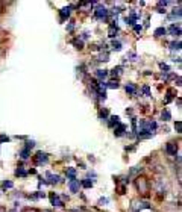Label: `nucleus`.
Instances as JSON below:
<instances>
[{
	"instance_id": "nucleus-1",
	"label": "nucleus",
	"mask_w": 182,
	"mask_h": 212,
	"mask_svg": "<svg viewBox=\"0 0 182 212\" xmlns=\"http://www.w3.org/2000/svg\"><path fill=\"white\" fill-rule=\"evenodd\" d=\"M94 15H96V18H105L106 15H108V9L106 8H103V6H100V8H97L94 11Z\"/></svg>"
},
{
	"instance_id": "nucleus-2",
	"label": "nucleus",
	"mask_w": 182,
	"mask_h": 212,
	"mask_svg": "<svg viewBox=\"0 0 182 212\" xmlns=\"http://www.w3.org/2000/svg\"><path fill=\"white\" fill-rule=\"evenodd\" d=\"M165 152L169 153V155H175L178 153V147H176V144H173V142H169L167 146H165Z\"/></svg>"
},
{
	"instance_id": "nucleus-3",
	"label": "nucleus",
	"mask_w": 182,
	"mask_h": 212,
	"mask_svg": "<svg viewBox=\"0 0 182 212\" xmlns=\"http://www.w3.org/2000/svg\"><path fill=\"white\" fill-rule=\"evenodd\" d=\"M79 187H81V183H79V180H70V183H68V188H70L71 193H78L79 191Z\"/></svg>"
},
{
	"instance_id": "nucleus-4",
	"label": "nucleus",
	"mask_w": 182,
	"mask_h": 212,
	"mask_svg": "<svg viewBox=\"0 0 182 212\" xmlns=\"http://www.w3.org/2000/svg\"><path fill=\"white\" fill-rule=\"evenodd\" d=\"M47 159H49V158H47L46 153H42V152L36 153V164H46Z\"/></svg>"
},
{
	"instance_id": "nucleus-5",
	"label": "nucleus",
	"mask_w": 182,
	"mask_h": 212,
	"mask_svg": "<svg viewBox=\"0 0 182 212\" xmlns=\"http://www.w3.org/2000/svg\"><path fill=\"white\" fill-rule=\"evenodd\" d=\"M125 130H126V126L125 124H119L114 129V134H115V136H121L123 134H125Z\"/></svg>"
},
{
	"instance_id": "nucleus-6",
	"label": "nucleus",
	"mask_w": 182,
	"mask_h": 212,
	"mask_svg": "<svg viewBox=\"0 0 182 212\" xmlns=\"http://www.w3.org/2000/svg\"><path fill=\"white\" fill-rule=\"evenodd\" d=\"M50 200H52V205L53 206H62V201L59 200V197H58L56 194H53L52 197H50Z\"/></svg>"
},
{
	"instance_id": "nucleus-7",
	"label": "nucleus",
	"mask_w": 182,
	"mask_h": 212,
	"mask_svg": "<svg viewBox=\"0 0 182 212\" xmlns=\"http://www.w3.org/2000/svg\"><path fill=\"white\" fill-rule=\"evenodd\" d=\"M169 32H170V34H173V35H181V28H179V26H178V28H176V26L175 24H172V26H170V28H169Z\"/></svg>"
},
{
	"instance_id": "nucleus-8",
	"label": "nucleus",
	"mask_w": 182,
	"mask_h": 212,
	"mask_svg": "<svg viewBox=\"0 0 182 212\" xmlns=\"http://www.w3.org/2000/svg\"><path fill=\"white\" fill-rule=\"evenodd\" d=\"M70 11H71V8L70 6H67V8H64V9H61V18L62 20H65L68 15H70Z\"/></svg>"
},
{
	"instance_id": "nucleus-9",
	"label": "nucleus",
	"mask_w": 182,
	"mask_h": 212,
	"mask_svg": "<svg viewBox=\"0 0 182 212\" xmlns=\"http://www.w3.org/2000/svg\"><path fill=\"white\" fill-rule=\"evenodd\" d=\"M65 174H67V177L70 179V180H74V176H76V170H74V168H67Z\"/></svg>"
},
{
	"instance_id": "nucleus-10",
	"label": "nucleus",
	"mask_w": 182,
	"mask_h": 212,
	"mask_svg": "<svg viewBox=\"0 0 182 212\" xmlns=\"http://www.w3.org/2000/svg\"><path fill=\"white\" fill-rule=\"evenodd\" d=\"M165 34H167V29H164V28H158L155 30V36H164Z\"/></svg>"
},
{
	"instance_id": "nucleus-11",
	"label": "nucleus",
	"mask_w": 182,
	"mask_h": 212,
	"mask_svg": "<svg viewBox=\"0 0 182 212\" xmlns=\"http://www.w3.org/2000/svg\"><path fill=\"white\" fill-rule=\"evenodd\" d=\"M126 93H129V94L133 95V94L137 93V89H135V87H133L132 83H127V85H126Z\"/></svg>"
},
{
	"instance_id": "nucleus-12",
	"label": "nucleus",
	"mask_w": 182,
	"mask_h": 212,
	"mask_svg": "<svg viewBox=\"0 0 182 212\" xmlns=\"http://www.w3.org/2000/svg\"><path fill=\"white\" fill-rule=\"evenodd\" d=\"M96 76L100 77V79H103V77L108 76V71H106V70H97V71H96Z\"/></svg>"
},
{
	"instance_id": "nucleus-13",
	"label": "nucleus",
	"mask_w": 182,
	"mask_h": 212,
	"mask_svg": "<svg viewBox=\"0 0 182 212\" xmlns=\"http://www.w3.org/2000/svg\"><path fill=\"white\" fill-rule=\"evenodd\" d=\"M109 120H111V121H109V127H114L115 124H119V120H120V118L115 115V117H111Z\"/></svg>"
},
{
	"instance_id": "nucleus-14",
	"label": "nucleus",
	"mask_w": 182,
	"mask_h": 212,
	"mask_svg": "<svg viewBox=\"0 0 182 212\" xmlns=\"http://www.w3.org/2000/svg\"><path fill=\"white\" fill-rule=\"evenodd\" d=\"M161 117H162V120H165V121H167V120H170V118H172V114H170V111H167V109H165V111H162Z\"/></svg>"
},
{
	"instance_id": "nucleus-15",
	"label": "nucleus",
	"mask_w": 182,
	"mask_h": 212,
	"mask_svg": "<svg viewBox=\"0 0 182 212\" xmlns=\"http://www.w3.org/2000/svg\"><path fill=\"white\" fill-rule=\"evenodd\" d=\"M47 177H50V183H58V182H61V180H59V176H56V174H55V176H52V174L49 173V174H47Z\"/></svg>"
},
{
	"instance_id": "nucleus-16",
	"label": "nucleus",
	"mask_w": 182,
	"mask_h": 212,
	"mask_svg": "<svg viewBox=\"0 0 182 212\" xmlns=\"http://www.w3.org/2000/svg\"><path fill=\"white\" fill-rule=\"evenodd\" d=\"M117 32H119V30H117V26H115V24H112V28L109 29V36H111V38L117 36Z\"/></svg>"
},
{
	"instance_id": "nucleus-17",
	"label": "nucleus",
	"mask_w": 182,
	"mask_h": 212,
	"mask_svg": "<svg viewBox=\"0 0 182 212\" xmlns=\"http://www.w3.org/2000/svg\"><path fill=\"white\" fill-rule=\"evenodd\" d=\"M15 176H20V177H24V176H28V171H24L23 168H18L17 171H15Z\"/></svg>"
},
{
	"instance_id": "nucleus-18",
	"label": "nucleus",
	"mask_w": 182,
	"mask_h": 212,
	"mask_svg": "<svg viewBox=\"0 0 182 212\" xmlns=\"http://www.w3.org/2000/svg\"><path fill=\"white\" fill-rule=\"evenodd\" d=\"M81 185L84 188H91L94 183H93V180H84V182H81Z\"/></svg>"
},
{
	"instance_id": "nucleus-19",
	"label": "nucleus",
	"mask_w": 182,
	"mask_h": 212,
	"mask_svg": "<svg viewBox=\"0 0 182 212\" xmlns=\"http://www.w3.org/2000/svg\"><path fill=\"white\" fill-rule=\"evenodd\" d=\"M137 187H138V189H141V191H146V182H144L143 179H141V182L138 180V182H137Z\"/></svg>"
},
{
	"instance_id": "nucleus-20",
	"label": "nucleus",
	"mask_w": 182,
	"mask_h": 212,
	"mask_svg": "<svg viewBox=\"0 0 182 212\" xmlns=\"http://www.w3.org/2000/svg\"><path fill=\"white\" fill-rule=\"evenodd\" d=\"M12 187H14V183L11 182V180H6V182H3V185H2L3 189H6V188L9 189V188H12Z\"/></svg>"
},
{
	"instance_id": "nucleus-21",
	"label": "nucleus",
	"mask_w": 182,
	"mask_h": 212,
	"mask_svg": "<svg viewBox=\"0 0 182 212\" xmlns=\"http://www.w3.org/2000/svg\"><path fill=\"white\" fill-rule=\"evenodd\" d=\"M106 87H108V88H119V82H117V81H111V82L106 83Z\"/></svg>"
},
{
	"instance_id": "nucleus-22",
	"label": "nucleus",
	"mask_w": 182,
	"mask_h": 212,
	"mask_svg": "<svg viewBox=\"0 0 182 212\" xmlns=\"http://www.w3.org/2000/svg\"><path fill=\"white\" fill-rule=\"evenodd\" d=\"M20 156L23 158V159H28V158H29V152H28V148H23V150L20 152Z\"/></svg>"
},
{
	"instance_id": "nucleus-23",
	"label": "nucleus",
	"mask_w": 182,
	"mask_h": 212,
	"mask_svg": "<svg viewBox=\"0 0 182 212\" xmlns=\"http://www.w3.org/2000/svg\"><path fill=\"white\" fill-rule=\"evenodd\" d=\"M112 49H114V50H120L121 49V44H120L119 41H114V42H112Z\"/></svg>"
},
{
	"instance_id": "nucleus-24",
	"label": "nucleus",
	"mask_w": 182,
	"mask_h": 212,
	"mask_svg": "<svg viewBox=\"0 0 182 212\" xmlns=\"http://www.w3.org/2000/svg\"><path fill=\"white\" fill-rule=\"evenodd\" d=\"M170 46H172V49H176V50H179V49H181V42H179V41H178V42L173 41Z\"/></svg>"
},
{
	"instance_id": "nucleus-25",
	"label": "nucleus",
	"mask_w": 182,
	"mask_h": 212,
	"mask_svg": "<svg viewBox=\"0 0 182 212\" xmlns=\"http://www.w3.org/2000/svg\"><path fill=\"white\" fill-rule=\"evenodd\" d=\"M173 91H172V89H170V91L167 93V99H165V103H169V102H172V99H173Z\"/></svg>"
},
{
	"instance_id": "nucleus-26",
	"label": "nucleus",
	"mask_w": 182,
	"mask_h": 212,
	"mask_svg": "<svg viewBox=\"0 0 182 212\" xmlns=\"http://www.w3.org/2000/svg\"><path fill=\"white\" fill-rule=\"evenodd\" d=\"M175 129L181 134V129H182V123H181V121H176V123H175Z\"/></svg>"
},
{
	"instance_id": "nucleus-27",
	"label": "nucleus",
	"mask_w": 182,
	"mask_h": 212,
	"mask_svg": "<svg viewBox=\"0 0 182 212\" xmlns=\"http://www.w3.org/2000/svg\"><path fill=\"white\" fill-rule=\"evenodd\" d=\"M143 93L146 94V95H150V89H149L147 85H144V87H143Z\"/></svg>"
},
{
	"instance_id": "nucleus-28",
	"label": "nucleus",
	"mask_w": 182,
	"mask_h": 212,
	"mask_svg": "<svg viewBox=\"0 0 182 212\" xmlns=\"http://www.w3.org/2000/svg\"><path fill=\"white\" fill-rule=\"evenodd\" d=\"M74 46H76V49H82V41H74Z\"/></svg>"
},
{
	"instance_id": "nucleus-29",
	"label": "nucleus",
	"mask_w": 182,
	"mask_h": 212,
	"mask_svg": "<svg viewBox=\"0 0 182 212\" xmlns=\"http://www.w3.org/2000/svg\"><path fill=\"white\" fill-rule=\"evenodd\" d=\"M121 71V67H115L114 70H112V74H119Z\"/></svg>"
},
{
	"instance_id": "nucleus-30",
	"label": "nucleus",
	"mask_w": 182,
	"mask_h": 212,
	"mask_svg": "<svg viewBox=\"0 0 182 212\" xmlns=\"http://www.w3.org/2000/svg\"><path fill=\"white\" fill-rule=\"evenodd\" d=\"M5 141H9V138L6 135H2V136H0V142H5Z\"/></svg>"
},
{
	"instance_id": "nucleus-31",
	"label": "nucleus",
	"mask_w": 182,
	"mask_h": 212,
	"mask_svg": "<svg viewBox=\"0 0 182 212\" xmlns=\"http://www.w3.org/2000/svg\"><path fill=\"white\" fill-rule=\"evenodd\" d=\"M161 68H162V70H165V71H169V70H170L169 65H165V64H161Z\"/></svg>"
},
{
	"instance_id": "nucleus-32",
	"label": "nucleus",
	"mask_w": 182,
	"mask_h": 212,
	"mask_svg": "<svg viewBox=\"0 0 182 212\" xmlns=\"http://www.w3.org/2000/svg\"><path fill=\"white\" fill-rule=\"evenodd\" d=\"M133 29H135L137 32H140V30H141V26H140V24H137V26H133Z\"/></svg>"
},
{
	"instance_id": "nucleus-33",
	"label": "nucleus",
	"mask_w": 182,
	"mask_h": 212,
	"mask_svg": "<svg viewBox=\"0 0 182 212\" xmlns=\"http://www.w3.org/2000/svg\"><path fill=\"white\" fill-rule=\"evenodd\" d=\"M73 28H74V24H73V23L67 26V29H68V30H73Z\"/></svg>"
},
{
	"instance_id": "nucleus-34",
	"label": "nucleus",
	"mask_w": 182,
	"mask_h": 212,
	"mask_svg": "<svg viewBox=\"0 0 182 212\" xmlns=\"http://www.w3.org/2000/svg\"><path fill=\"white\" fill-rule=\"evenodd\" d=\"M158 12H161V14H164V12H165V9H162V8H158Z\"/></svg>"
}]
</instances>
